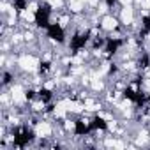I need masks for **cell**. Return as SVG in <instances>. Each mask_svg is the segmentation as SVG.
<instances>
[{"label": "cell", "mask_w": 150, "mask_h": 150, "mask_svg": "<svg viewBox=\"0 0 150 150\" xmlns=\"http://www.w3.org/2000/svg\"><path fill=\"white\" fill-rule=\"evenodd\" d=\"M118 20L122 27H129L136 21V7L134 6H122L118 11Z\"/></svg>", "instance_id": "6da1fadb"}, {"label": "cell", "mask_w": 150, "mask_h": 150, "mask_svg": "<svg viewBox=\"0 0 150 150\" xmlns=\"http://www.w3.org/2000/svg\"><path fill=\"white\" fill-rule=\"evenodd\" d=\"M101 28L108 34V32H111V30H115V28H118V27H122V23H120V20H118V16L117 14H113V13H108V14H104V16H101Z\"/></svg>", "instance_id": "7a4b0ae2"}]
</instances>
